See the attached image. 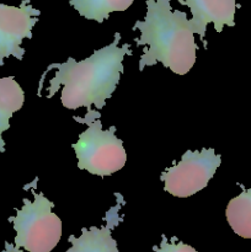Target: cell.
<instances>
[{
  "instance_id": "cell-11",
  "label": "cell",
  "mask_w": 251,
  "mask_h": 252,
  "mask_svg": "<svg viewBox=\"0 0 251 252\" xmlns=\"http://www.w3.org/2000/svg\"><path fill=\"white\" fill-rule=\"evenodd\" d=\"M134 0H70V5L88 20L102 22L111 12L125 11Z\"/></svg>"
},
{
  "instance_id": "cell-2",
  "label": "cell",
  "mask_w": 251,
  "mask_h": 252,
  "mask_svg": "<svg viewBox=\"0 0 251 252\" xmlns=\"http://www.w3.org/2000/svg\"><path fill=\"white\" fill-rule=\"evenodd\" d=\"M139 30L137 46H147L140 57L139 70L161 62L179 75H185L196 63L194 29L186 12L172 11L170 0H147V14L133 30Z\"/></svg>"
},
{
  "instance_id": "cell-3",
  "label": "cell",
  "mask_w": 251,
  "mask_h": 252,
  "mask_svg": "<svg viewBox=\"0 0 251 252\" xmlns=\"http://www.w3.org/2000/svg\"><path fill=\"white\" fill-rule=\"evenodd\" d=\"M98 117L100 113L96 110H88L84 118L74 117L78 122H85L89 127L79 135L73 149L78 158L79 169L101 177L111 176L125 166L127 153L122 140L116 137L115 126L103 130Z\"/></svg>"
},
{
  "instance_id": "cell-4",
  "label": "cell",
  "mask_w": 251,
  "mask_h": 252,
  "mask_svg": "<svg viewBox=\"0 0 251 252\" xmlns=\"http://www.w3.org/2000/svg\"><path fill=\"white\" fill-rule=\"evenodd\" d=\"M33 201L24 199V206L10 218L16 231L14 249L5 252H51L62 238V221L52 213L54 204L43 196L33 193Z\"/></svg>"
},
{
  "instance_id": "cell-6",
  "label": "cell",
  "mask_w": 251,
  "mask_h": 252,
  "mask_svg": "<svg viewBox=\"0 0 251 252\" xmlns=\"http://www.w3.org/2000/svg\"><path fill=\"white\" fill-rule=\"evenodd\" d=\"M41 11L30 0H24L20 6L0 4V65L9 57L22 59L25 49L21 43L25 38H32V29Z\"/></svg>"
},
{
  "instance_id": "cell-5",
  "label": "cell",
  "mask_w": 251,
  "mask_h": 252,
  "mask_svg": "<svg viewBox=\"0 0 251 252\" xmlns=\"http://www.w3.org/2000/svg\"><path fill=\"white\" fill-rule=\"evenodd\" d=\"M221 157L214 149L187 150L179 164L161 175L164 189L177 198H187L207 187L209 180L220 166Z\"/></svg>"
},
{
  "instance_id": "cell-7",
  "label": "cell",
  "mask_w": 251,
  "mask_h": 252,
  "mask_svg": "<svg viewBox=\"0 0 251 252\" xmlns=\"http://www.w3.org/2000/svg\"><path fill=\"white\" fill-rule=\"evenodd\" d=\"M180 4L186 5L192 12V26L204 42L207 25H214L217 32L223 31L224 26H235V0H180Z\"/></svg>"
},
{
  "instance_id": "cell-1",
  "label": "cell",
  "mask_w": 251,
  "mask_h": 252,
  "mask_svg": "<svg viewBox=\"0 0 251 252\" xmlns=\"http://www.w3.org/2000/svg\"><path fill=\"white\" fill-rule=\"evenodd\" d=\"M120 39L121 34L117 32L112 43L95 51L84 61L76 62L69 57L64 63L51 64L46 73L52 69H57V73L47 86V98L53 97L63 85L61 101L65 108L91 110V106H96L101 110L117 88L123 73V58L132 54L129 43L118 47Z\"/></svg>"
},
{
  "instance_id": "cell-10",
  "label": "cell",
  "mask_w": 251,
  "mask_h": 252,
  "mask_svg": "<svg viewBox=\"0 0 251 252\" xmlns=\"http://www.w3.org/2000/svg\"><path fill=\"white\" fill-rule=\"evenodd\" d=\"M225 214L234 233L244 239H251V187L230 199Z\"/></svg>"
},
{
  "instance_id": "cell-9",
  "label": "cell",
  "mask_w": 251,
  "mask_h": 252,
  "mask_svg": "<svg viewBox=\"0 0 251 252\" xmlns=\"http://www.w3.org/2000/svg\"><path fill=\"white\" fill-rule=\"evenodd\" d=\"M25 94L20 84L12 76L0 79V138L10 128V118L21 110ZM4 143L0 140V147Z\"/></svg>"
},
{
  "instance_id": "cell-12",
  "label": "cell",
  "mask_w": 251,
  "mask_h": 252,
  "mask_svg": "<svg viewBox=\"0 0 251 252\" xmlns=\"http://www.w3.org/2000/svg\"><path fill=\"white\" fill-rule=\"evenodd\" d=\"M153 250H154V252H198L194 248L186 245V244L181 243V241L175 243V238L172 239L171 243H169L167 239L165 238V235H162V240L160 243L159 248L154 246Z\"/></svg>"
},
{
  "instance_id": "cell-8",
  "label": "cell",
  "mask_w": 251,
  "mask_h": 252,
  "mask_svg": "<svg viewBox=\"0 0 251 252\" xmlns=\"http://www.w3.org/2000/svg\"><path fill=\"white\" fill-rule=\"evenodd\" d=\"M120 206L111 209L106 216L107 225L102 228L93 226L90 229H83L81 235L75 238L69 236V243L71 248L66 252H118L117 243L111 235V229L120 221L117 218V212Z\"/></svg>"
}]
</instances>
